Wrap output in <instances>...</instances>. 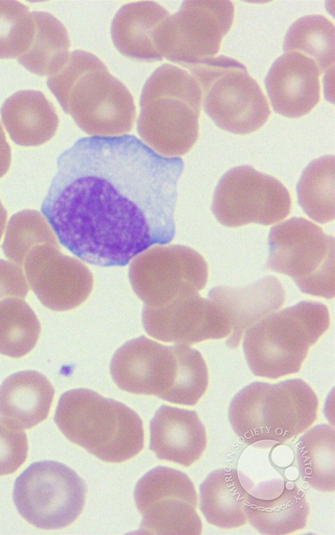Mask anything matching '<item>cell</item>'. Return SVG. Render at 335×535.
<instances>
[{
  "instance_id": "1",
  "label": "cell",
  "mask_w": 335,
  "mask_h": 535,
  "mask_svg": "<svg viewBox=\"0 0 335 535\" xmlns=\"http://www.w3.org/2000/svg\"><path fill=\"white\" fill-rule=\"evenodd\" d=\"M180 158L134 135L79 139L57 160L41 211L62 246L91 264L123 266L175 235Z\"/></svg>"
},
{
  "instance_id": "2",
  "label": "cell",
  "mask_w": 335,
  "mask_h": 535,
  "mask_svg": "<svg viewBox=\"0 0 335 535\" xmlns=\"http://www.w3.org/2000/svg\"><path fill=\"white\" fill-rule=\"evenodd\" d=\"M47 85L63 110L88 135L121 136L135 120L132 94L95 54L77 50Z\"/></svg>"
},
{
  "instance_id": "3",
  "label": "cell",
  "mask_w": 335,
  "mask_h": 535,
  "mask_svg": "<svg viewBox=\"0 0 335 535\" xmlns=\"http://www.w3.org/2000/svg\"><path fill=\"white\" fill-rule=\"evenodd\" d=\"M110 373L121 390L188 406L200 400L209 383L207 366L198 350L184 344L163 345L145 336L116 351Z\"/></svg>"
},
{
  "instance_id": "4",
  "label": "cell",
  "mask_w": 335,
  "mask_h": 535,
  "mask_svg": "<svg viewBox=\"0 0 335 535\" xmlns=\"http://www.w3.org/2000/svg\"><path fill=\"white\" fill-rule=\"evenodd\" d=\"M202 92L187 70L169 63L144 83L137 130L145 144L165 157L188 152L198 140Z\"/></svg>"
},
{
  "instance_id": "5",
  "label": "cell",
  "mask_w": 335,
  "mask_h": 535,
  "mask_svg": "<svg viewBox=\"0 0 335 535\" xmlns=\"http://www.w3.org/2000/svg\"><path fill=\"white\" fill-rule=\"evenodd\" d=\"M54 421L68 440L105 462H124L144 446L139 415L126 405L89 389L63 393Z\"/></svg>"
},
{
  "instance_id": "6",
  "label": "cell",
  "mask_w": 335,
  "mask_h": 535,
  "mask_svg": "<svg viewBox=\"0 0 335 535\" xmlns=\"http://www.w3.org/2000/svg\"><path fill=\"white\" fill-rule=\"evenodd\" d=\"M318 408L316 394L301 379L255 382L233 397L228 419L235 434L248 445L260 441L283 443L315 422Z\"/></svg>"
},
{
  "instance_id": "7",
  "label": "cell",
  "mask_w": 335,
  "mask_h": 535,
  "mask_svg": "<svg viewBox=\"0 0 335 535\" xmlns=\"http://www.w3.org/2000/svg\"><path fill=\"white\" fill-rule=\"evenodd\" d=\"M329 323L326 305L312 301L270 313L244 332L243 350L250 370L270 379L298 372Z\"/></svg>"
},
{
  "instance_id": "8",
  "label": "cell",
  "mask_w": 335,
  "mask_h": 535,
  "mask_svg": "<svg viewBox=\"0 0 335 535\" xmlns=\"http://www.w3.org/2000/svg\"><path fill=\"white\" fill-rule=\"evenodd\" d=\"M187 69L200 86L205 113L222 130L246 135L267 121L271 110L267 98L237 60L220 55Z\"/></svg>"
},
{
  "instance_id": "9",
  "label": "cell",
  "mask_w": 335,
  "mask_h": 535,
  "mask_svg": "<svg viewBox=\"0 0 335 535\" xmlns=\"http://www.w3.org/2000/svg\"><path fill=\"white\" fill-rule=\"evenodd\" d=\"M268 246V269L288 276L305 294L334 298L333 236L308 220L292 217L271 228Z\"/></svg>"
},
{
  "instance_id": "10",
  "label": "cell",
  "mask_w": 335,
  "mask_h": 535,
  "mask_svg": "<svg viewBox=\"0 0 335 535\" xmlns=\"http://www.w3.org/2000/svg\"><path fill=\"white\" fill-rule=\"evenodd\" d=\"M87 486L68 466L52 460L31 464L16 479L13 501L20 515L43 529L64 528L81 513Z\"/></svg>"
},
{
  "instance_id": "11",
  "label": "cell",
  "mask_w": 335,
  "mask_h": 535,
  "mask_svg": "<svg viewBox=\"0 0 335 535\" xmlns=\"http://www.w3.org/2000/svg\"><path fill=\"white\" fill-rule=\"evenodd\" d=\"M234 19L230 1H184L160 26L156 43L161 56L186 68L213 58Z\"/></svg>"
},
{
  "instance_id": "12",
  "label": "cell",
  "mask_w": 335,
  "mask_h": 535,
  "mask_svg": "<svg viewBox=\"0 0 335 535\" xmlns=\"http://www.w3.org/2000/svg\"><path fill=\"white\" fill-rule=\"evenodd\" d=\"M291 205L290 193L279 180L243 165L222 176L215 189L211 211L225 227L269 225L286 218Z\"/></svg>"
},
{
  "instance_id": "13",
  "label": "cell",
  "mask_w": 335,
  "mask_h": 535,
  "mask_svg": "<svg viewBox=\"0 0 335 535\" xmlns=\"http://www.w3.org/2000/svg\"><path fill=\"white\" fill-rule=\"evenodd\" d=\"M208 265L194 249L181 245L155 246L136 255L128 271L135 294L145 306H163L199 292L208 279Z\"/></svg>"
},
{
  "instance_id": "14",
  "label": "cell",
  "mask_w": 335,
  "mask_h": 535,
  "mask_svg": "<svg viewBox=\"0 0 335 535\" xmlns=\"http://www.w3.org/2000/svg\"><path fill=\"white\" fill-rule=\"evenodd\" d=\"M134 499L142 516L139 533L198 535L202 524L196 511L198 494L184 472L157 467L137 483Z\"/></svg>"
},
{
  "instance_id": "15",
  "label": "cell",
  "mask_w": 335,
  "mask_h": 535,
  "mask_svg": "<svg viewBox=\"0 0 335 535\" xmlns=\"http://www.w3.org/2000/svg\"><path fill=\"white\" fill-rule=\"evenodd\" d=\"M23 266L31 289L43 305L52 310L73 309L92 291L90 270L78 259L63 254L58 243L34 248Z\"/></svg>"
},
{
  "instance_id": "16",
  "label": "cell",
  "mask_w": 335,
  "mask_h": 535,
  "mask_svg": "<svg viewBox=\"0 0 335 535\" xmlns=\"http://www.w3.org/2000/svg\"><path fill=\"white\" fill-rule=\"evenodd\" d=\"M143 326L151 337L165 342L192 345L229 336L231 329L222 311L210 299L194 292L163 306H145Z\"/></svg>"
},
{
  "instance_id": "17",
  "label": "cell",
  "mask_w": 335,
  "mask_h": 535,
  "mask_svg": "<svg viewBox=\"0 0 335 535\" xmlns=\"http://www.w3.org/2000/svg\"><path fill=\"white\" fill-rule=\"evenodd\" d=\"M320 75L315 62L302 53L288 52L278 57L265 80L274 110L288 118L309 113L320 100Z\"/></svg>"
},
{
  "instance_id": "18",
  "label": "cell",
  "mask_w": 335,
  "mask_h": 535,
  "mask_svg": "<svg viewBox=\"0 0 335 535\" xmlns=\"http://www.w3.org/2000/svg\"><path fill=\"white\" fill-rule=\"evenodd\" d=\"M208 297L229 322L231 332L226 345L236 349L248 328L280 308L285 301V290L277 278L267 276L241 287L216 286Z\"/></svg>"
},
{
  "instance_id": "19",
  "label": "cell",
  "mask_w": 335,
  "mask_h": 535,
  "mask_svg": "<svg viewBox=\"0 0 335 535\" xmlns=\"http://www.w3.org/2000/svg\"><path fill=\"white\" fill-rule=\"evenodd\" d=\"M149 449L160 460L189 467L207 446L205 428L193 410L162 405L150 422Z\"/></svg>"
},
{
  "instance_id": "20",
  "label": "cell",
  "mask_w": 335,
  "mask_h": 535,
  "mask_svg": "<svg viewBox=\"0 0 335 535\" xmlns=\"http://www.w3.org/2000/svg\"><path fill=\"white\" fill-rule=\"evenodd\" d=\"M168 11L152 1L132 2L121 6L110 27L111 38L117 50L124 56L144 61H161L156 35Z\"/></svg>"
},
{
  "instance_id": "21",
  "label": "cell",
  "mask_w": 335,
  "mask_h": 535,
  "mask_svg": "<svg viewBox=\"0 0 335 535\" xmlns=\"http://www.w3.org/2000/svg\"><path fill=\"white\" fill-rule=\"evenodd\" d=\"M1 116L11 140L23 146L47 142L59 126L54 105L41 91L35 90L19 91L6 98Z\"/></svg>"
},
{
  "instance_id": "22",
  "label": "cell",
  "mask_w": 335,
  "mask_h": 535,
  "mask_svg": "<svg viewBox=\"0 0 335 535\" xmlns=\"http://www.w3.org/2000/svg\"><path fill=\"white\" fill-rule=\"evenodd\" d=\"M54 395L52 385L40 372L14 373L0 386V415L20 427L31 428L47 417Z\"/></svg>"
},
{
  "instance_id": "23",
  "label": "cell",
  "mask_w": 335,
  "mask_h": 535,
  "mask_svg": "<svg viewBox=\"0 0 335 535\" xmlns=\"http://www.w3.org/2000/svg\"><path fill=\"white\" fill-rule=\"evenodd\" d=\"M249 496L236 470L216 469L200 485V509L212 525L239 527L247 522L244 507Z\"/></svg>"
},
{
  "instance_id": "24",
  "label": "cell",
  "mask_w": 335,
  "mask_h": 535,
  "mask_svg": "<svg viewBox=\"0 0 335 535\" xmlns=\"http://www.w3.org/2000/svg\"><path fill=\"white\" fill-rule=\"evenodd\" d=\"M244 510L247 520L262 534H288L304 529L309 507L304 492L297 486H284L273 499H262L250 495Z\"/></svg>"
},
{
  "instance_id": "25",
  "label": "cell",
  "mask_w": 335,
  "mask_h": 535,
  "mask_svg": "<svg viewBox=\"0 0 335 535\" xmlns=\"http://www.w3.org/2000/svg\"><path fill=\"white\" fill-rule=\"evenodd\" d=\"M34 32L28 49L17 58L29 71L40 76L52 75L66 61L70 39L65 26L54 15L31 12Z\"/></svg>"
},
{
  "instance_id": "26",
  "label": "cell",
  "mask_w": 335,
  "mask_h": 535,
  "mask_svg": "<svg viewBox=\"0 0 335 535\" xmlns=\"http://www.w3.org/2000/svg\"><path fill=\"white\" fill-rule=\"evenodd\" d=\"M299 474L311 487L334 492L335 487V430L328 424L316 425L296 444Z\"/></svg>"
},
{
  "instance_id": "27",
  "label": "cell",
  "mask_w": 335,
  "mask_h": 535,
  "mask_svg": "<svg viewBox=\"0 0 335 535\" xmlns=\"http://www.w3.org/2000/svg\"><path fill=\"white\" fill-rule=\"evenodd\" d=\"M334 156L327 155L311 161L297 184L298 202L314 221L327 223L335 218Z\"/></svg>"
},
{
  "instance_id": "28",
  "label": "cell",
  "mask_w": 335,
  "mask_h": 535,
  "mask_svg": "<svg viewBox=\"0 0 335 535\" xmlns=\"http://www.w3.org/2000/svg\"><path fill=\"white\" fill-rule=\"evenodd\" d=\"M334 24L321 15L297 20L288 29L283 44L284 52H297L313 59L320 74L334 67Z\"/></svg>"
},
{
  "instance_id": "29",
  "label": "cell",
  "mask_w": 335,
  "mask_h": 535,
  "mask_svg": "<svg viewBox=\"0 0 335 535\" xmlns=\"http://www.w3.org/2000/svg\"><path fill=\"white\" fill-rule=\"evenodd\" d=\"M40 324L31 307L20 298L0 301V354L20 358L36 345Z\"/></svg>"
},
{
  "instance_id": "30",
  "label": "cell",
  "mask_w": 335,
  "mask_h": 535,
  "mask_svg": "<svg viewBox=\"0 0 335 535\" xmlns=\"http://www.w3.org/2000/svg\"><path fill=\"white\" fill-rule=\"evenodd\" d=\"M54 243H58L57 239L47 219L38 211L25 209L10 218L2 250L8 259L23 266L34 248Z\"/></svg>"
},
{
  "instance_id": "31",
  "label": "cell",
  "mask_w": 335,
  "mask_h": 535,
  "mask_svg": "<svg viewBox=\"0 0 335 535\" xmlns=\"http://www.w3.org/2000/svg\"><path fill=\"white\" fill-rule=\"evenodd\" d=\"M34 24L29 8L16 1H0V59H14L29 47Z\"/></svg>"
},
{
  "instance_id": "32",
  "label": "cell",
  "mask_w": 335,
  "mask_h": 535,
  "mask_svg": "<svg viewBox=\"0 0 335 535\" xmlns=\"http://www.w3.org/2000/svg\"><path fill=\"white\" fill-rule=\"evenodd\" d=\"M26 432L13 422L0 419V476L14 473L26 460Z\"/></svg>"
},
{
  "instance_id": "33",
  "label": "cell",
  "mask_w": 335,
  "mask_h": 535,
  "mask_svg": "<svg viewBox=\"0 0 335 535\" xmlns=\"http://www.w3.org/2000/svg\"><path fill=\"white\" fill-rule=\"evenodd\" d=\"M28 291L21 267L15 263L0 259V301L7 298L24 299Z\"/></svg>"
},
{
  "instance_id": "34",
  "label": "cell",
  "mask_w": 335,
  "mask_h": 535,
  "mask_svg": "<svg viewBox=\"0 0 335 535\" xmlns=\"http://www.w3.org/2000/svg\"><path fill=\"white\" fill-rule=\"evenodd\" d=\"M11 162L10 147L0 123V178L8 172Z\"/></svg>"
},
{
  "instance_id": "35",
  "label": "cell",
  "mask_w": 335,
  "mask_h": 535,
  "mask_svg": "<svg viewBox=\"0 0 335 535\" xmlns=\"http://www.w3.org/2000/svg\"><path fill=\"white\" fill-rule=\"evenodd\" d=\"M7 220V212L0 199V240L1 239Z\"/></svg>"
}]
</instances>
